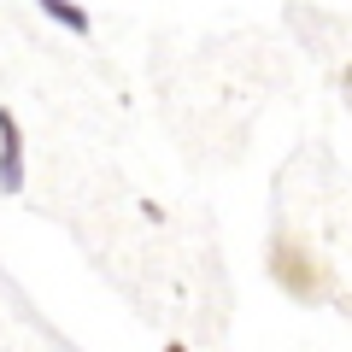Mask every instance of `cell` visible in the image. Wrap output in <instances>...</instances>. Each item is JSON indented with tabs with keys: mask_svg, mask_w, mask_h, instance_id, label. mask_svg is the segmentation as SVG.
Segmentation results:
<instances>
[{
	"mask_svg": "<svg viewBox=\"0 0 352 352\" xmlns=\"http://www.w3.org/2000/svg\"><path fill=\"white\" fill-rule=\"evenodd\" d=\"M47 24L71 30V36H94V18H88V6H76V0H30Z\"/></svg>",
	"mask_w": 352,
	"mask_h": 352,
	"instance_id": "cell-3",
	"label": "cell"
},
{
	"mask_svg": "<svg viewBox=\"0 0 352 352\" xmlns=\"http://www.w3.org/2000/svg\"><path fill=\"white\" fill-rule=\"evenodd\" d=\"M30 182V141L12 106H0V194H24Z\"/></svg>",
	"mask_w": 352,
	"mask_h": 352,
	"instance_id": "cell-2",
	"label": "cell"
},
{
	"mask_svg": "<svg viewBox=\"0 0 352 352\" xmlns=\"http://www.w3.org/2000/svg\"><path fill=\"white\" fill-rule=\"evenodd\" d=\"M264 270H270V282H276L288 300H300V305L335 300V270H329L305 241H294V235H270V247H264Z\"/></svg>",
	"mask_w": 352,
	"mask_h": 352,
	"instance_id": "cell-1",
	"label": "cell"
}]
</instances>
